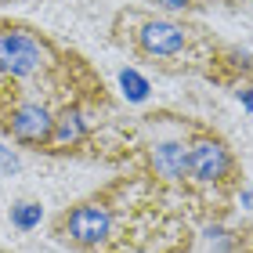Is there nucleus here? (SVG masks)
Returning a JSON list of instances; mask_svg holds the SVG:
<instances>
[{"label":"nucleus","mask_w":253,"mask_h":253,"mask_svg":"<svg viewBox=\"0 0 253 253\" xmlns=\"http://www.w3.org/2000/svg\"><path fill=\"white\" fill-rule=\"evenodd\" d=\"M69 253H192L199 224L188 206L141 167H120L47 221Z\"/></svg>","instance_id":"nucleus-1"},{"label":"nucleus","mask_w":253,"mask_h":253,"mask_svg":"<svg viewBox=\"0 0 253 253\" xmlns=\"http://www.w3.org/2000/svg\"><path fill=\"white\" fill-rule=\"evenodd\" d=\"M109 43L163 76H199L221 90H239L253 73V51L221 40L195 15H163L148 4L120 7L109 22Z\"/></svg>","instance_id":"nucleus-2"},{"label":"nucleus","mask_w":253,"mask_h":253,"mask_svg":"<svg viewBox=\"0 0 253 253\" xmlns=\"http://www.w3.org/2000/svg\"><path fill=\"white\" fill-rule=\"evenodd\" d=\"M0 101L116 109L120 101L84 51L18 15H0Z\"/></svg>","instance_id":"nucleus-3"},{"label":"nucleus","mask_w":253,"mask_h":253,"mask_svg":"<svg viewBox=\"0 0 253 253\" xmlns=\"http://www.w3.org/2000/svg\"><path fill=\"white\" fill-rule=\"evenodd\" d=\"M243 185H246V174H243V159H239L235 145L210 120L192 116L188 120V167H185V185H181V203L188 206L195 224L221 228L235 213Z\"/></svg>","instance_id":"nucleus-4"},{"label":"nucleus","mask_w":253,"mask_h":253,"mask_svg":"<svg viewBox=\"0 0 253 253\" xmlns=\"http://www.w3.org/2000/svg\"><path fill=\"white\" fill-rule=\"evenodd\" d=\"M54 130V112L40 101H0V137L11 148L43 156Z\"/></svg>","instance_id":"nucleus-5"},{"label":"nucleus","mask_w":253,"mask_h":253,"mask_svg":"<svg viewBox=\"0 0 253 253\" xmlns=\"http://www.w3.org/2000/svg\"><path fill=\"white\" fill-rule=\"evenodd\" d=\"M224 253H253V221H243L224 235Z\"/></svg>","instance_id":"nucleus-6"},{"label":"nucleus","mask_w":253,"mask_h":253,"mask_svg":"<svg viewBox=\"0 0 253 253\" xmlns=\"http://www.w3.org/2000/svg\"><path fill=\"white\" fill-rule=\"evenodd\" d=\"M152 11H163V15H195L203 11L199 0H145Z\"/></svg>","instance_id":"nucleus-7"},{"label":"nucleus","mask_w":253,"mask_h":253,"mask_svg":"<svg viewBox=\"0 0 253 253\" xmlns=\"http://www.w3.org/2000/svg\"><path fill=\"white\" fill-rule=\"evenodd\" d=\"M11 221H15V228L29 232L33 224H40V203H15L11 206Z\"/></svg>","instance_id":"nucleus-8"},{"label":"nucleus","mask_w":253,"mask_h":253,"mask_svg":"<svg viewBox=\"0 0 253 253\" xmlns=\"http://www.w3.org/2000/svg\"><path fill=\"white\" fill-rule=\"evenodd\" d=\"M199 4L206 11V7H250L253 0H199Z\"/></svg>","instance_id":"nucleus-9"},{"label":"nucleus","mask_w":253,"mask_h":253,"mask_svg":"<svg viewBox=\"0 0 253 253\" xmlns=\"http://www.w3.org/2000/svg\"><path fill=\"white\" fill-rule=\"evenodd\" d=\"M18 167V159H15V152H11V148H4V145H0V170H4V174H7V170H15Z\"/></svg>","instance_id":"nucleus-10"},{"label":"nucleus","mask_w":253,"mask_h":253,"mask_svg":"<svg viewBox=\"0 0 253 253\" xmlns=\"http://www.w3.org/2000/svg\"><path fill=\"white\" fill-rule=\"evenodd\" d=\"M235 94H239V98H243V101H246V105L253 109V73H250V80H246V84H243V87H239V90H235Z\"/></svg>","instance_id":"nucleus-11"},{"label":"nucleus","mask_w":253,"mask_h":253,"mask_svg":"<svg viewBox=\"0 0 253 253\" xmlns=\"http://www.w3.org/2000/svg\"><path fill=\"white\" fill-rule=\"evenodd\" d=\"M0 4H18V0H0Z\"/></svg>","instance_id":"nucleus-12"},{"label":"nucleus","mask_w":253,"mask_h":253,"mask_svg":"<svg viewBox=\"0 0 253 253\" xmlns=\"http://www.w3.org/2000/svg\"><path fill=\"white\" fill-rule=\"evenodd\" d=\"M0 253H11V250H7V246H0Z\"/></svg>","instance_id":"nucleus-13"}]
</instances>
